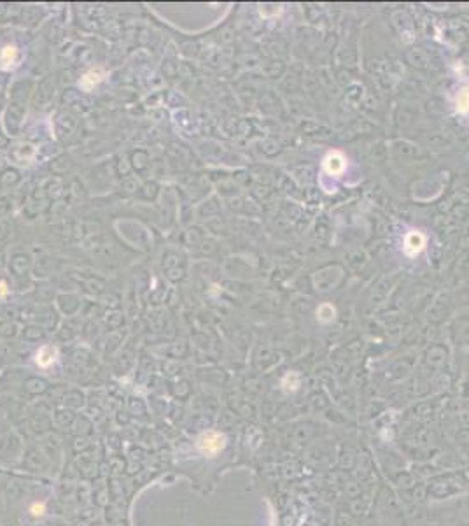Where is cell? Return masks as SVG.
Here are the masks:
<instances>
[{"instance_id":"cell-1","label":"cell","mask_w":469,"mask_h":526,"mask_svg":"<svg viewBox=\"0 0 469 526\" xmlns=\"http://www.w3.org/2000/svg\"><path fill=\"white\" fill-rule=\"evenodd\" d=\"M198 447L205 456H215L226 447V437L219 432H205L198 438Z\"/></svg>"},{"instance_id":"cell-5","label":"cell","mask_w":469,"mask_h":526,"mask_svg":"<svg viewBox=\"0 0 469 526\" xmlns=\"http://www.w3.org/2000/svg\"><path fill=\"white\" fill-rule=\"evenodd\" d=\"M457 107H459V111H462V112L469 111V89H462V91H459Z\"/></svg>"},{"instance_id":"cell-2","label":"cell","mask_w":469,"mask_h":526,"mask_svg":"<svg viewBox=\"0 0 469 526\" xmlns=\"http://www.w3.org/2000/svg\"><path fill=\"white\" fill-rule=\"evenodd\" d=\"M56 356H58V352H56L55 348H51V346H44V348L39 349L37 354H35V361H37L39 367L48 368L56 361Z\"/></svg>"},{"instance_id":"cell-3","label":"cell","mask_w":469,"mask_h":526,"mask_svg":"<svg viewBox=\"0 0 469 526\" xmlns=\"http://www.w3.org/2000/svg\"><path fill=\"white\" fill-rule=\"evenodd\" d=\"M424 248V237H422L420 234H410L406 237V246H404V249H406L408 255H417L420 249Z\"/></svg>"},{"instance_id":"cell-6","label":"cell","mask_w":469,"mask_h":526,"mask_svg":"<svg viewBox=\"0 0 469 526\" xmlns=\"http://www.w3.org/2000/svg\"><path fill=\"white\" fill-rule=\"evenodd\" d=\"M0 58H2V62L4 63H12L16 60V49L12 48V46H7V48H4Z\"/></svg>"},{"instance_id":"cell-4","label":"cell","mask_w":469,"mask_h":526,"mask_svg":"<svg viewBox=\"0 0 469 526\" xmlns=\"http://www.w3.org/2000/svg\"><path fill=\"white\" fill-rule=\"evenodd\" d=\"M102 76H104V72H102V71H91V72H88V74H86L84 78L81 79L79 86H82L84 89H91L93 86L98 85V83L102 81Z\"/></svg>"},{"instance_id":"cell-7","label":"cell","mask_w":469,"mask_h":526,"mask_svg":"<svg viewBox=\"0 0 469 526\" xmlns=\"http://www.w3.org/2000/svg\"><path fill=\"white\" fill-rule=\"evenodd\" d=\"M44 511H46L44 504H33L32 505V514L33 516H42V514H44Z\"/></svg>"},{"instance_id":"cell-8","label":"cell","mask_w":469,"mask_h":526,"mask_svg":"<svg viewBox=\"0 0 469 526\" xmlns=\"http://www.w3.org/2000/svg\"><path fill=\"white\" fill-rule=\"evenodd\" d=\"M7 293V288H5V282H0V295H5Z\"/></svg>"}]
</instances>
